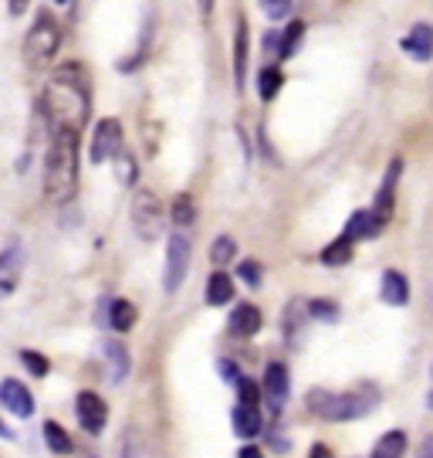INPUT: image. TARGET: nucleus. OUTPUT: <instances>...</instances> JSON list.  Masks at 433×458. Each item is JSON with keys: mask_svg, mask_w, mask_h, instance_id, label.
Returning <instances> with one entry per match:
<instances>
[{"mask_svg": "<svg viewBox=\"0 0 433 458\" xmlns=\"http://www.w3.org/2000/svg\"><path fill=\"white\" fill-rule=\"evenodd\" d=\"M88 75L81 65H62L41 92V113L48 119L51 132H81V126L88 123Z\"/></svg>", "mask_w": 433, "mask_h": 458, "instance_id": "f257e3e1", "label": "nucleus"}, {"mask_svg": "<svg viewBox=\"0 0 433 458\" xmlns=\"http://www.w3.org/2000/svg\"><path fill=\"white\" fill-rule=\"evenodd\" d=\"M79 187V132H51L48 160H45V191L54 204L75 197Z\"/></svg>", "mask_w": 433, "mask_h": 458, "instance_id": "f03ea898", "label": "nucleus"}, {"mask_svg": "<svg viewBox=\"0 0 433 458\" xmlns=\"http://www.w3.org/2000/svg\"><path fill=\"white\" fill-rule=\"evenodd\" d=\"M305 404L315 418H325V421H355V418H366L379 404V391L372 384H359L355 391L342 394L315 387V391H308Z\"/></svg>", "mask_w": 433, "mask_h": 458, "instance_id": "7ed1b4c3", "label": "nucleus"}, {"mask_svg": "<svg viewBox=\"0 0 433 458\" xmlns=\"http://www.w3.org/2000/svg\"><path fill=\"white\" fill-rule=\"evenodd\" d=\"M58 48H62V28H58L54 17L41 14L34 21L31 31H28V38H24V62L31 68L48 65L51 58L58 55Z\"/></svg>", "mask_w": 433, "mask_h": 458, "instance_id": "20e7f679", "label": "nucleus"}, {"mask_svg": "<svg viewBox=\"0 0 433 458\" xmlns=\"http://www.w3.org/2000/svg\"><path fill=\"white\" fill-rule=\"evenodd\" d=\"M132 228L143 242H156L162 234V204L153 191H136L132 197Z\"/></svg>", "mask_w": 433, "mask_h": 458, "instance_id": "39448f33", "label": "nucleus"}, {"mask_svg": "<svg viewBox=\"0 0 433 458\" xmlns=\"http://www.w3.org/2000/svg\"><path fill=\"white\" fill-rule=\"evenodd\" d=\"M190 255H193V245L187 242V234L177 231V234H170V242H166V272H162V289L173 295L183 285V278L190 272Z\"/></svg>", "mask_w": 433, "mask_h": 458, "instance_id": "423d86ee", "label": "nucleus"}, {"mask_svg": "<svg viewBox=\"0 0 433 458\" xmlns=\"http://www.w3.org/2000/svg\"><path fill=\"white\" fill-rule=\"evenodd\" d=\"M122 149V123L119 119H102L92 136V164H109Z\"/></svg>", "mask_w": 433, "mask_h": 458, "instance_id": "0eeeda50", "label": "nucleus"}, {"mask_svg": "<svg viewBox=\"0 0 433 458\" xmlns=\"http://www.w3.org/2000/svg\"><path fill=\"white\" fill-rule=\"evenodd\" d=\"M261 397H264V404L271 408V414H281V411H285V401H288V367H285V363H268V367H264Z\"/></svg>", "mask_w": 433, "mask_h": 458, "instance_id": "6e6552de", "label": "nucleus"}, {"mask_svg": "<svg viewBox=\"0 0 433 458\" xmlns=\"http://www.w3.org/2000/svg\"><path fill=\"white\" fill-rule=\"evenodd\" d=\"M75 411H79V425L88 435H98L109 421V408H105V401L96 391H81L79 401H75Z\"/></svg>", "mask_w": 433, "mask_h": 458, "instance_id": "1a4fd4ad", "label": "nucleus"}, {"mask_svg": "<svg viewBox=\"0 0 433 458\" xmlns=\"http://www.w3.org/2000/svg\"><path fill=\"white\" fill-rule=\"evenodd\" d=\"M21 268H24V251L21 245H7L0 251V299L11 295L21 285Z\"/></svg>", "mask_w": 433, "mask_h": 458, "instance_id": "9d476101", "label": "nucleus"}, {"mask_svg": "<svg viewBox=\"0 0 433 458\" xmlns=\"http://www.w3.org/2000/svg\"><path fill=\"white\" fill-rule=\"evenodd\" d=\"M400 174H403V160H393L383 177V187H379V194H376V211H372V217L379 221V228H383L386 221H389V214H393V200H396Z\"/></svg>", "mask_w": 433, "mask_h": 458, "instance_id": "9b49d317", "label": "nucleus"}, {"mask_svg": "<svg viewBox=\"0 0 433 458\" xmlns=\"http://www.w3.org/2000/svg\"><path fill=\"white\" fill-rule=\"evenodd\" d=\"M0 404L17 418H31L34 414V397L21 380H4L0 384Z\"/></svg>", "mask_w": 433, "mask_h": 458, "instance_id": "f8f14e48", "label": "nucleus"}, {"mask_svg": "<svg viewBox=\"0 0 433 458\" xmlns=\"http://www.w3.org/2000/svg\"><path fill=\"white\" fill-rule=\"evenodd\" d=\"M227 327H230V336H237V340H247V336H254L257 329L264 327V319H261V310H257V306H251V302H241L237 310L230 312Z\"/></svg>", "mask_w": 433, "mask_h": 458, "instance_id": "ddd939ff", "label": "nucleus"}, {"mask_svg": "<svg viewBox=\"0 0 433 458\" xmlns=\"http://www.w3.org/2000/svg\"><path fill=\"white\" fill-rule=\"evenodd\" d=\"M400 48L406 51L410 58H417V62H430L433 58V28L430 24H417V28L400 41Z\"/></svg>", "mask_w": 433, "mask_h": 458, "instance_id": "4468645a", "label": "nucleus"}, {"mask_svg": "<svg viewBox=\"0 0 433 458\" xmlns=\"http://www.w3.org/2000/svg\"><path fill=\"white\" fill-rule=\"evenodd\" d=\"M234 431H237L241 438H254V435H261V411H257V404L241 401V404L234 408Z\"/></svg>", "mask_w": 433, "mask_h": 458, "instance_id": "2eb2a0df", "label": "nucleus"}, {"mask_svg": "<svg viewBox=\"0 0 433 458\" xmlns=\"http://www.w3.org/2000/svg\"><path fill=\"white\" fill-rule=\"evenodd\" d=\"M383 299L389 306H406V302H410V282H406L396 268L383 272Z\"/></svg>", "mask_w": 433, "mask_h": 458, "instance_id": "dca6fc26", "label": "nucleus"}, {"mask_svg": "<svg viewBox=\"0 0 433 458\" xmlns=\"http://www.w3.org/2000/svg\"><path fill=\"white\" fill-rule=\"evenodd\" d=\"M403 455H406V431H400V428L379 435V442L372 445V458H403Z\"/></svg>", "mask_w": 433, "mask_h": 458, "instance_id": "f3484780", "label": "nucleus"}, {"mask_svg": "<svg viewBox=\"0 0 433 458\" xmlns=\"http://www.w3.org/2000/svg\"><path fill=\"white\" fill-rule=\"evenodd\" d=\"M244 75H247V21H237V31H234V79L237 89H244Z\"/></svg>", "mask_w": 433, "mask_h": 458, "instance_id": "a211bd4d", "label": "nucleus"}, {"mask_svg": "<svg viewBox=\"0 0 433 458\" xmlns=\"http://www.w3.org/2000/svg\"><path fill=\"white\" fill-rule=\"evenodd\" d=\"M234 299V282H230V276L227 272H213V276L207 278V302L210 306H227Z\"/></svg>", "mask_w": 433, "mask_h": 458, "instance_id": "6ab92c4d", "label": "nucleus"}, {"mask_svg": "<svg viewBox=\"0 0 433 458\" xmlns=\"http://www.w3.org/2000/svg\"><path fill=\"white\" fill-rule=\"evenodd\" d=\"M105 367H109V380L112 384H122L129 374V353L122 344H109L105 346Z\"/></svg>", "mask_w": 433, "mask_h": 458, "instance_id": "aec40b11", "label": "nucleus"}, {"mask_svg": "<svg viewBox=\"0 0 433 458\" xmlns=\"http://www.w3.org/2000/svg\"><path fill=\"white\" fill-rule=\"evenodd\" d=\"M109 327L119 329V333H129V329L136 327V306L129 299H112V306H109Z\"/></svg>", "mask_w": 433, "mask_h": 458, "instance_id": "412c9836", "label": "nucleus"}, {"mask_svg": "<svg viewBox=\"0 0 433 458\" xmlns=\"http://www.w3.org/2000/svg\"><path fill=\"white\" fill-rule=\"evenodd\" d=\"M379 228V221L372 217V211H355L353 217H349V225H346V238H366V234H372V231Z\"/></svg>", "mask_w": 433, "mask_h": 458, "instance_id": "4be33fe9", "label": "nucleus"}, {"mask_svg": "<svg viewBox=\"0 0 433 458\" xmlns=\"http://www.w3.org/2000/svg\"><path fill=\"white\" fill-rule=\"evenodd\" d=\"M170 217H173V225H177V228H190L193 221H196V204H193V197L179 194L177 200H173V211H170Z\"/></svg>", "mask_w": 433, "mask_h": 458, "instance_id": "5701e85b", "label": "nucleus"}, {"mask_svg": "<svg viewBox=\"0 0 433 458\" xmlns=\"http://www.w3.org/2000/svg\"><path fill=\"white\" fill-rule=\"evenodd\" d=\"M353 259V238H338V242H332V245H325V251H321V262L325 265H346Z\"/></svg>", "mask_w": 433, "mask_h": 458, "instance_id": "b1692460", "label": "nucleus"}, {"mask_svg": "<svg viewBox=\"0 0 433 458\" xmlns=\"http://www.w3.org/2000/svg\"><path fill=\"white\" fill-rule=\"evenodd\" d=\"M45 442H48V448L54 452V455H68V452H71V438H68V431H64L62 425H54V421L45 425Z\"/></svg>", "mask_w": 433, "mask_h": 458, "instance_id": "393cba45", "label": "nucleus"}, {"mask_svg": "<svg viewBox=\"0 0 433 458\" xmlns=\"http://www.w3.org/2000/svg\"><path fill=\"white\" fill-rule=\"evenodd\" d=\"M302 38H305V24H302V21H291L285 38H281V51H278V58H291L295 48L302 45Z\"/></svg>", "mask_w": 433, "mask_h": 458, "instance_id": "a878e982", "label": "nucleus"}, {"mask_svg": "<svg viewBox=\"0 0 433 458\" xmlns=\"http://www.w3.org/2000/svg\"><path fill=\"white\" fill-rule=\"evenodd\" d=\"M257 92H261L264 102H271V98L281 92V72H278V68H264L261 79H257Z\"/></svg>", "mask_w": 433, "mask_h": 458, "instance_id": "bb28decb", "label": "nucleus"}, {"mask_svg": "<svg viewBox=\"0 0 433 458\" xmlns=\"http://www.w3.org/2000/svg\"><path fill=\"white\" fill-rule=\"evenodd\" d=\"M234 251H237V245H234V238H227V234H221V238H213V245H210V262L217 265H227L230 259H234Z\"/></svg>", "mask_w": 433, "mask_h": 458, "instance_id": "cd10ccee", "label": "nucleus"}, {"mask_svg": "<svg viewBox=\"0 0 433 458\" xmlns=\"http://www.w3.org/2000/svg\"><path fill=\"white\" fill-rule=\"evenodd\" d=\"M21 360H24V367H28L34 377L48 374V360H45L41 353H34V350H21Z\"/></svg>", "mask_w": 433, "mask_h": 458, "instance_id": "c85d7f7f", "label": "nucleus"}, {"mask_svg": "<svg viewBox=\"0 0 433 458\" xmlns=\"http://www.w3.org/2000/svg\"><path fill=\"white\" fill-rule=\"evenodd\" d=\"M261 11L271 17V21H281V17H288L291 0H261Z\"/></svg>", "mask_w": 433, "mask_h": 458, "instance_id": "c756f323", "label": "nucleus"}, {"mask_svg": "<svg viewBox=\"0 0 433 458\" xmlns=\"http://www.w3.org/2000/svg\"><path fill=\"white\" fill-rule=\"evenodd\" d=\"M237 276H241L244 282H247V285L254 289V285H261V265L251 262V259H244V262L237 265Z\"/></svg>", "mask_w": 433, "mask_h": 458, "instance_id": "7c9ffc66", "label": "nucleus"}, {"mask_svg": "<svg viewBox=\"0 0 433 458\" xmlns=\"http://www.w3.org/2000/svg\"><path fill=\"white\" fill-rule=\"evenodd\" d=\"M237 394H241V401H247V404H257V401H261L257 384H254V380H247V377H241V380H237Z\"/></svg>", "mask_w": 433, "mask_h": 458, "instance_id": "2f4dec72", "label": "nucleus"}, {"mask_svg": "<svg viewBox=\"0 0 433 458\" xmlns=\"http://www.w3.org/2000/svg\"><path fill=\"white\" fill-rule=\"evenodd\" d=\"M312 316H319V319H336L338 310L332 302H312Z\"/></svg>", "mask_w": 433, "mask_h": 458, "instance_id": "473e14b6", "label": "nucleus"}, {"mask_svg": "<svg viewBox=\"0 0 433 458\" xmlns=\"http://www.w3.org/2000/svg\"><path fill=\"white\" fill-rule=\"evenodd\" d=\"M217 367H221V374L227 377V384H237V380H241V374H237V367H234L230 360H221Z\"/></svg>", "mask_w": 433, "mask_h": 458, "instance_id": "72a5a7b5", "label": "nucleus"}, {"mask_svg": "<svg viewBox=\"0 0 433 458\" xmlns=\"http://www.w3.org/2000/svg\"><path fill=\"white\" fill-rule=\"evenodd\" d=\"M308 458H332V452H329L325 445H312V452H308Z\"/></svg>", "mask_w": 433, "mask_h": 458, "instance_id": "f704fd0d", "label": "nucleus"}, {"mask_svg": "<svg viewBox=\"0 0 433 458\" xmlns=\"http://www.w3.org/2000/svg\"><path fill=\"white\" fill-rule=\"evenodd\" d=\"M237 458H264V455H261V448H254V445H244Z\"/></svg>", "mask_w": 433, "mask_h": 458, "instance_id": "c9c22d12", "label": "nucleus"}, {"mask_svg": "<svg viewBox=\"0 0 433 458\" xmlns=\"http://www.w3.org/2000/svg\"><path fill=\"white\" fill-rule=\"evenodd\" d=\"M24 11H28V0H11V14L21 17Z\"/></svg>", "mask_w": 433, "mask_h": 458, "instance_id": "e433bc0d", "label": "nucleus"}, {"mask_svg": "<svg viewBox=\"0 0 433 458\" xmlns=\"http://www.w3.org/2000/svg\"><path fill=\"white\" fill-rule=\"evenodd\" d=\"M420 458H433V435L423 445H420Z\"/></svg>", "mask_w": 433, "mask_h": 458, "instance_id": "4c0bfd02", "label": "nucleus"}, {"mask_svg": "<svg viewBox=\"0 0 433 458\" xmlns=\"http://www.w3.org/2000/svg\"><path fill=\"white\" fill-rule=\"evenodd\" d=\"M122 458H139V452H136V445L126 442V448H122Z\"/></svg>", "mask_w": 433, "mask_h": 458, "instance_id": "58836bf2", "label": "nucleus"}, {"mask_svg": "<svg viewBox=\"0 0 433 458\" xmlns=\"http://www.w3.org/2000/svg\"><path fill=\"white\" fill-rule=\"evenodd\" d=\"M210 7H213V0H200V11H204V17L210 14Z\"/></svg>", "mask_w": 433, "mask_h": 458, "instance_id": "ea45409f", "label": "nucleus"}, {"mask_svg": "<svg viewBox=\"0 0 433 458\" xmlns=\"http://www.w3.org/2000/svg\"><path fill=\"white\" fill-rule=\"evenodd\" d=\"M0 438H11V435H7V428L0 425Z\"/></svg>", "mask_w": 433, "mask_h": 458, "instance_id": "a19ab883", "label": "nucleus"}, {"mask_svg": "<svg viewBox=\"0 0 433 458\" xmlns=\"http://www.w3.org/2000/svg\"><path fill=\"white\" fill-rule=\"evenodd\" d=\"M51 4H68V0H51Z\"/></svg>", "mask_w": 433, "mask_h": 458, "instance_id": "79ce46f5", "label": "nucleus"}]
</instances>
